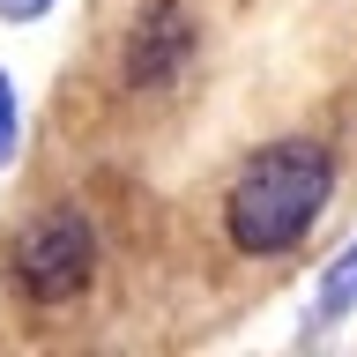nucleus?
I'll return each instance as SVG.
<instances>
[{"instance_id": "nucleus-1", "label": "nucleus", "mask_w": 357, "mask_h": 357, "mask_svg": "<svg viewBox=\"0 0 357 357\" xmlns=\"http://www.w3.org/2000/svg\"><path fill=\"white\" fill-rule=\"evenodd\" d=\"M328 201H335V149L320 134H275L238 156L231 194H223V238L253 261L298 253L312 223L328 216Z\"/></svg>"}, {"instance_id": "nucleus-4", "label": "nucleus", "mask_w": 357, "mask_h": 357, "mask_svg": "<svg viewBox=\"0 0 357 357\" xmlns=\"http://www.w3.org/2000/svg\"><path fill=\"white\" fill-rule=\"evenodd\" d=\"M350 312H357V238L320 268V283H312V328H335Z\"/></svg>"}, {"instance_id": "nucleus-2", "label": "nucleus", "mask_w": 357, "mask_h": 357, "mask_svg": "<svg viewBox=\"0 0 357 357\" xmlns=\"http://www.w3.org/2000/svg\"><path fill=\"white\" fill-rule=\"evenodd\" d=\"M8 275L30 305H67L82 298L89 275H97V231H89L82 208H45L15 231L8 245Z\"/></svg>"}, {"instance_id": "nucleus-3", "label": "nucleus", "mask_w": 357, "mask_h": 357, "mask_svg": "<svg viewBox=\"0 0 357 357\" xmlns=\"http://www.w3.org/2000/svg\"><path fill=\"white\" fill-rule=\"evenodd\" d=\"M186 45H194V22H186V8H178V0H156L149 15L134 22V38H127V89L172 82L178 67H186Z\"/></svg>"}, {"instance_id": "nucleus-6", "label": "nucleus", "mask_w": 357, "mask_h": 357, "mask_svg": "<svg viewBox=\"0 0 357 357\" xmlns=\"http://www.w3.org/2000/svg\"><path fill=\"white\" fill-rule=\"evenodd\" d=\"M60 0H0V22H38V15H52Z\"/></svg>"}, {"instance_id": "nucleus-5", "label": "nucleus", "mask_w": 357, "mask_h": 357, "mask_svg": "<svg viewBox=\"0 0 357 357\" xmlns=\"http://www.w3.org/2000/svg\"><path fill=\"white\" fill-rule=\"evenodd\" d=\"M15 149H22V97H15V75L0 67V172L15 164Z\"/></svg>"}]
</instances>
